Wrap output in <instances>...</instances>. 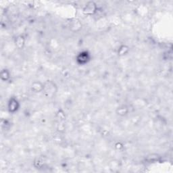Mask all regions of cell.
Returning <instances> with one entry per match:
<instances>
[{
	"label": "cell",
	"mask_w": 173,
	"mask_h": 173,
	"mask_svg": "<svg viewBox=\"0 0 173 173\" xmlns=\"http://www.w3.org/2000/svg\"><path fill=\"white\" fill-rule=\"evenodd\" d=\"M129 46H127V45H122L118 48V55L119 56H124V55H127L129 53Z\"/></svg>",
	"instance_id": "ba28073f"
},
{
	"label": "cell",
	"mask_w": 173,
	"mask_h": 173,
	"mask_svg": "<svg viewBox=\"0 0 173 173\" xmlns=\"http://www.w3.org/2000/svg\"><path fill=\"white\" fill-rule=\"evenodd\" d=\"M128 112H129V108H128L126 105H122V106L118 108L116 110L117 114L121 116H126Z\"/></svg>",
	"instance_id": "9c48e42d"
},
{
	"label": "cell",
	"mask_w": 173,
	"mask_h": 173,
	"mask_svg": "<svg viewBox=\"0 0 173 173\" xmlns=\"http://www.w3.org/2000/svg\"><path fill=\"white\" fill-rule=\"evenodd\" d=\"M55 88V85L52 82L49 81L44 84L43 91L47 94V96L49 97L53 96L55 93V90H52V89Z\"/></svg>",
	"instance_id": "277c9868"
},
{
	"label": "cell",
	"mask_w": 173,
	"mask_h": 173,
	"mask_svg": "<svg viewBox=\"0 0 173 173\" xmlns=\"http://www.w3.org/2000/svg\"><path fill=\"white\" fill-rule=\"evenodd\" d=\"M77 62L80 65H85L87 64L91 60L90 54L86 51L80 52L77 56Z\"/></svg>",
	"instance_id": "7a4b0ae2"
},
{
	"label": "cell",
	"mask_w": 173,
	"mask_h": 173,
	"mask_svg": "<svg viewBox=\"0 0 173 173\" xmlns=\"http://www.w3.org/2000/svg\"><path fill=\"white\" fill-rule=\"evenodd\" d=\"M97 11V4L94 2H88L83 8V13L85 15L91 16L96 13Z\"/></svg>",
	"instance_id": "6da1fadb"
},
{
	"label": "cell",
	"mask_w": 173,
	"mask_h": 173,
	"mask_svg": "<svg viewBox=\"0 0 173 173\" xmlns=\"http://www.w3.org/2000/svg\"><path fill=\"white\" fill-rule=\"evenodd\" d=\"M81 23H80V21L77 20V19H74V20H72L71 22V23H70V27H71V30H73V31H78V30H79L81 29Z\"/></svg>",
	"instance_id": "5b68a950"
},
{
	"label": "cell",
	"mask_w": 173,
	"mask_h": 173,
	"mask_svg": "<svg viewBox=\"0 0 173 173\" xmlns=\"http://www.w3.org/2000/svg\"><path fill=\"white\" fill-rule=\"evenodd\" d=\"M116 147L118 149H120L121 147H122V145H121V143H118L117 144H116Z\"/></svg>",
	"instance_id": "8fae6325"
},
{
	"label": "cell",
	"mask_w": 173,
	"mask_h": 173,
	"mask_svg": "<svg viewBox=\"0 0 173 173\" xmlns=\"http://www.w3.org/2000/svg\"><path fill=\"white\" fill-rule=\"evenodd\" d=\"M25 38L23 35H19L15 39V45L18 49H21L24 46Z\"/></svg>",
	"instance_id": "52a82bcc"
},
{
	"label": "cell",
	"mask_w": 173,
	"mask_h": 173,
	"mask_svg": "<svg viewBox=\"0 0 173 173\" xmlns=\"http://www.w3.org/2000/svg\"><path fill=\"white\" fill-rule=\"evenodd\" d=\"M0 77H1V79L4 81H6L10 77V72L8 71L7 69H3L0 73Z\"/></svg>",
	"instance_id": "30bf717a"
},
{
	"label": "cell",
	"mask_w": 173,
	"mask_h": 173,
	"mask_svg": "<svg viewBox=\"0 0 173 173\" xmlns=\"http://www.w3.org/2000/svg\"><path fill=\"white\" fill-rule=\"evenodd\" d=\"M44 84H42L39 82H34L31 85V89L35 93H39L43 91Z\"/></svg>",
	"instance_id": "8992f818"
},
{
	"label": "cell",
	"mask_w": 173,
	"mask_h": 173,
	"mask_svg": "<svg viewBox=\"0 0 173 173\" xmlns=\"http://www.w3.org/2000/svg\"><path fill=\"white\" fill-rule=\"evenodd\" d=\"M20 107V104L18 99L15 97H11L8 104V110L10 113H15L17 112Z\"/></svg>",
	"instance_id": "3957f363"
}]
</instances>
